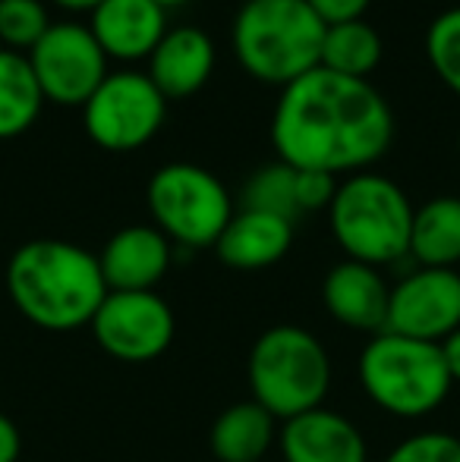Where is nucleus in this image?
Wrapping results in <instances>:
<instances>
[{"label":"nucleus","instance_id":"obj_1","mask_svg":"<svg viewBox=\"0 0 460 462\" xmlns=\"http://www.w3.org/2000/svg\"><path fill=\"white\" fill-rule=\"evenodd\" d=\"M394 114L369 79L315 67L281 88L271 114V145L294 171L362 173L391 148Z\"/></svg>","mask_w":460,"mask_h":462},{"label":"nucleus","instance_id":"obj_15","mask_svg":"<svg viewBox=\"0 0 460 462\" xmlns=\"http://www.w3.org/2000/svg\"><path fill=\"white\" fill-rule=\"evenodd\" d=\"M89 32L108 60H148L167 35V10L155 0H105L89 13Z\"/></svg>","mask_w":460,"mask_h":462},{"label":"nucleus","instance_id":"obj_23","mask_svg":"<svg viewBox=\"0 0 460 462\" xmlns=\"http://www.w3.org/2000/svg\"><path fill=\"white\" fill-rule=\"evenodd\" d=\"M426 57L436 76L460 95V6L438 13L426 29Z\"/></svg>","mask_w":460,"mask_h":462},{"label":"nucleus","instance_id":"obj_10","mask_svg":"<svg viewBox=\"0 0 460 462\" xmlns=\"http://www.w3.org/2000/svg\"><path fill=\"white\" fill-rule=\"evenodd\" d=\"M25 57L44 101L61 107H82L111 73L105 51L99 48L89 25L80 23H51L42 42Z\"/></svg>","mask_w":460,"mask_h":462},{"label":"nucleus","instance_id":"obj_18","mask_svg":"<svg viewBox=\"0 0 460 462\" xmlns=\"http://www.w3.org/2000/svg\"><path fill=\"white\" fill-rule=\"evenodd\" d=\"M277 440V419L256 400L233 402L215 419L209 447L218 462H265Z\"/></svg>","mask_w":460,"mask_h":462},{"label":"nucleus","instance_id":"obj_17","mask_svg":"<svg viewBox=\"0 0 460 462\" xmlns=\"http://www.w3.org/2000/svg\"><path fill=\"white\" fill-rule=\"evenodd\" d=\"M294 245V220L268 211L239 208L215 243V255L224 268L265 271L277 264Z\"/></svg>","mask_w":460,"mask_h":462},{"label":"nucleus","instance_id":"obj_20","mask_svg":"<svg viewBox=\"0 0 460 462\" xmlns=\"http://www.w3.org/2000/svg\"><path fill=\"white\" fill-rule=\"evenodd\" d=\"M44 104L29 57L0 48V139L29 133Z\"/></svg>","mask_w":460,"mask_h":462},{"label":"nucleus","instance_id":"obj_21","mask_svg":"<svg viewBox=\"0 0 460 462\" xmlns=\"http://www.w3.org/2000/svg\"><path fill=\"white\" fill-rule=\"evenodd\" d=\"M381 54H385V44H381L379 32L366 19H350V23L325 29L319 67L338 76H350V79H369L379 69Z\"/></svg>","mask_w":460,"mask_h":462},{"label":"nucleus","instance_id":"obj_13","mask_svg":"<svg viewBox=\"0 0 460 462\" xmlns=\"http://www.w3.org/2000/svg\"><path fill=\"white\" fill-rule=\"evenodd\" d=\"M277 444L284 462H369L360 425L328 406L281 421Z\"/></svg>","mask_w":460,"mask_h":462},{"label":"nucleus","instance_id":"obj_7","mask_svg":"<svg viewBox=\"0 0 460 462\" xmlns=\"http://www.w3.org/2000/svg\"><path fill=\"white\" fill-rule=\"evenodd\" d=\"M152 224L183 249H215L218 236L233 217L228 186L199 164H164L146 186Z\"/></svg>","mask_w":460,"mask_h":462},{"label":"nucleus","instance_id":"obj_31","mask_svg":"<svg viewBox=\"0 0 460 462\" xmlns=\"http://www.w3.org/2000/svg\"><path fill=\"white\" fill-rule=\"evenodd\" d=\"M158 6H164V10H174V6H186V4H192V0H155Z\"/></svg>","mask_w":460,"mask_h":462},{"label":"nucleus","instance_id":"obj_11","mask_svg":"<svg viewBox=\"0 0 460 462\" xmlns=\"http://www.w3.org/2000/svg\"><path fill=\"white\" fill-rule=\"evenodd\" d=\"M460 328L457 268H413L391 286L385 330L413 340L442 343Z\"/></svg>","mask_w":460,"mask_h":462},{"label":"nucleus","instance_id":"obj_26","mask_svg":"<svg viewBox=\"0 0 460 462\" xmlns=\"http://www.w3.org/2000/svg\"><path fill=\"white\" fill-rule=\"evenodd\" d=\"M334 192H338V177L322 171H296V208H300V214L328 208Z\"/></svg>","mask_w":460,"mask_h":462},{"label":"nucleus","instance_id":"obj_2","mask_svg":"<svg viewBox=\"0 0 460 462\" xmlns=\"http://www.w3.org/2000/svg\"><path fill=\"white\" fill-rule=\"evenodd\" d=\"M6 296L29 324L54 334L89 328L108 290L99 255L67 239H29L6 262Z\"/></svg>","mask_w":460,"mask_h":462},{"label":"nucleus","instance_id":"obj_32","mask_svg":"<svg viewBox=\"0 0 460 462\" xmlns=\"http://www.w3.org/2000/svg\"><path fill=\"white\" fill-rule=\"evenodd\" d=\"M457 152H460V133H457Z\"/></svg>","mask_w":460,"mask_h":462},{"label":"nucleus","instance_id":"obj_8","mask_svg":"<svg viewBox=\"0 0 460 462\" xmlns=\"http://www.w3.org/2000/svg\"><path fill=\"white\" fill-rule=\"evenodd\" d=\"M167 97L148 73L117 69L82 104V126L99 148L114 154L139 152L161 133L167 120Z\"/></svg>","mask_w":460,"mask_h":462},{"label":"nucleus","instance_id":"obj_12","mask_svg":"<svg viewBox=\"0 0 460 462\" xmlns=\"http://www.w3.org/2000/svg\"><path fill=\"white\" fill-rule=\"evenodd\" d=\"M174 262V243L155 224L120 226L99 252L108 290L142 292L155 290L167 277Z\"/></svg>","mask_w":460,"mask_h":462},{"label":"nucleus","instance_id":"obj_19","mask_svg":"<svg viewBox=\"0 0 460 462\" xmlns=\"http://www.w3.org/2000/svg\"><path fill=\"white\" fill-rule=\"evenodd\" d=\"M410 258L417 268H457L460 264V199L438 195L413 211Z\"/></svg>","mask_w":460,"mask_h":462},{"label":"nucleus","instance_id":"obj_24","mask_svg":"<svg viewBox=\"0 0 460 462\" xmlns=\"http://www.w3.org/2000/svg\"><path fill=\"white\" fill-rule=\"evenodd\" d=\"M51 29L42 0H0V42L6 51L29 54Z\"/></svg>","mask_w":460,"mask_h":462},{"label":"nucleus","instance_id":"obj_28","mask_svg":"<svg viewBox=\"0 0 460 462\" xmlns=\"http://www.w3.org/2000/svg\"><path fill=\"white\" fill-rule=\"evenodd\" d=\"M23 453V434L10 415L0 412V462H19Z\"/></svg>","mask_w":460,"mask_h":462},{"label":"nucleus","instance_id":"obj_22","mask_svg":"<svg viewBox=\"0 0 460 462\" xmlns=\"http://www.w3.org/2000/svg\"><path fill=\"white\" fill-rule=\"evenodd\" d=\"M243 208L296 220L300 217V208H296V171L290 164H284V161H271V164L258 167L243 186Z\"/></svg>","mask_w":460,"mask_h":462},{"label":"nucleus","instance_id":"obj_16","mask_svg":"<svg viewBox=\"0 0 460 462\" xmlns=\"http://www.w3.org/2000/svg\"><path fill=\"white\" fill-rule=\"evenodd\" d=\"M215 63L218 54L209 32L196 25H177L167 29L161 44L152 51L146 73L167 101H186L209 86Z\"/></svg>","mask_w":460,"mask_h":462},{"label":"nucleus","instance_id":"obj_4","mask_svg":"<svg viewBox=\"0 0 460 462\" xmlns=\"http://www.w3.org/2000/svg\"><path fill=\"white\" fill-rule=\"evenodd\" d=\"M332 374L325 343L300 324H275L262 330L246 359L249 400L268 409L277 421L325 406Z\"/></svg>","mask_w":460,"mask_h":462},{"label":"nucleus","instance_id":"obj_27","mask_svg":"<svg viewBox=\"0 0 460 462\" xmlns=\"http://www.w3.org/2000/svg\"><path fill=\"white\" fill-rule=\"evenodd\" d=\"M306 4L325 25H338L350 23V19H362L372 0H306Z\"/></svg>","mask_w":460,"mask_h":462},{"label":"nucleus","instance_id":"obj_29","mask_svg":"<svg viewBox=\"0 0 460 462\" xmlns=\"http://www.w3.org/2000/svg\"><path fill=\"white\" fill-rule=\"evenodd\" d=\"M438 349H442V359H445V368H448L451 381L460 383V328L451 337H445V340L438 343Z\"/></svg>","mask_w":460,"mask_h":462},{"label":"nucleus","instance_id":"obj_5","mask_svg":"<svg viewBox=\"0 0 460 462\" xmlns=\"http://www.w3.org/2000/svg\"><path fill=\"white\" fill-rule=\"evenodd\" d=\"M413 211L417 208L394 180L362 171L338 183L328 205V224L350 262L385 268L410 255Z\"/></svg>","mask_w":460,"mask_h":462},{"label":"nucleus","instance_id":"obj_14","mask_svg":"<svg viewBox=\"0 0 460 462\" xmlns=\"http://www.w3.org/2000/svg\"><path fill=\"white\" fill-rule=\"evenodd\" d=\"M388 286L381 268L362 262H338L322 280V305L338 324L360 334H381L388 324Z\"/></svg>","mask_w":460,"mask_h":462},{"label":"nucleus","instance_id":"obj_6","mask_svg":"<svg viewBox=\"0 0 460 462\" xmlns=\"http://www.w3.org/2000/svg\"><path fill=\"white\" fill-rule=\"evenodd\" d=\"M362 393L394 419H426L448 400L451 381L438 343L413 340L391 330L369 337L356 362Z\"/></svg>","mask_w":460,"mask_h":462},{"label":"nucleus","instance_id":"obj_3","mask_svg":"<svg viewBox=\"0 0 460 462\" xmlns=\"http://www.w3.org/2000/svg\"><path fill=\"white\" fill-rule=\"evenodd\" d=\"M325 29L306 0H246L230 25L233 57L256 82L287 88L322 63Z\"/></svg>","mask_w":460,"mask_h":462},{"label":"nucleus","instance_id":"obj_9","mask_svg":"<svg viewBox=\"0 0 460 462\" xmlns=\"http://www.w3.org/2000/svg\"><path fill=\"white\" fill-rule=\"evenodd\" d=\"M92 337L111 359L123 365H146L171 349L177 318L155 290L108 292L92 318Z\"/></svg>","mask_w":460,"mask_h":462},{"label":"nucleus","instance_id":"obj_25","mask_svg":"<svg viewBox=\"0 0 460 462\" xmlns=\"http://www.w3.org/2000/svg\"><path fill=\"white\" fill-rule=\"evenodd\" d=\"M385 462H460V438L448 431H419L404 438Z\"/></svg>","mask_w":460,"mask_h":462},{"label":"nucleus","instance_id":"obj_30","mask_svg":"<svg viewBox=\"0 0 460 462\" xmlns=\"http://www.w3.org/2000/svg\"><path fill=\"white\" fill-rule=\"evenodd\" d=\"M105 0H54V6L67 13H95Z\"/></svg>","mask_w":460,"mask_h":462}]
</instances>
